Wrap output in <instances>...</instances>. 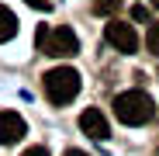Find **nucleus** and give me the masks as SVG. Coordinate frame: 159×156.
I'll return each mask as SVG.
<instances>
[{"label":"nucleus","mask_w":159,"mask_h":156,"mask_svg":"<svg viewBox=\"0 0 159 156\" xmlns=\"http://www.w3.org/2000/svg\"><path fill=\"white\" fill-rule=\"evenodd\" d=\"M145 45H149V52L159 59V24H152L149 28V35H145Z\"/></svg>","instance_id":"8"},{"label":"nucleus","mask_w":159,"mask_h":156,"mask_svg":"<svg viewBox=\"0 0 159 156\" xmlns=\"http://www.w3.org/2000/svg\"><path fill=\"white\" fill-rule=\"evenodd\" d=\"M42 52H45V56H52V59H69V56H76V52H80V38H76L73 28L59 24V28L48 31V42H45Z\"/></svg>","instance_id":"3"},{"label":"nucleus","mask_w":159,"mask_h":156,"mask_svg":"<svg viewBox=\"0 0 159 156\" xmlns=\"http://www.w3.org/2000/svg\"><path fill=\"white\" fill-rule=\"evenodd\" d=\"M114 115L121 125H145L156 115V104L145 90H125L114 97Z\"/></svg>","instance_id":"1"},{"label":"nucleus","mask_w":159,"mask_h":156,"mask_svg":"<svg viewBox=\"0 0 159 156\" xmlns=\"http://www.w3.org/2000/svg\"><path fill=\"white\" fill-rule=\"evenodd\" d=\"M149 4H152V7H159V0H149Z\"/></svg>","instance_id":"15"},{"label":"nucleus","mask_w":159,"mask_h":156,"mask_svg":"<svg viewBox=\"0 0 159 156\" xmlns=\"http://www.w3.org/2000/svg\"><path fill=\"white\" fill-rule=\"evenodd\" d=\"M104 38H107V45H114L118 52H125V56H131V52H139V35L131 24L111 17L107 24H104Z\"/></svg>","instance_id":"4"},{"label":"nucleus","mask_w":159,"mask_h":156,"mask_svg":"<svg viewBox=\"0 0 159 156\" xmlns=\"http://www.w3.org/2000/svg\"><path fill=\"white\" fill-rule=\"evenodd\" d=\"M24 132H28V128H24V118L17 111H0V142H4V146L21 142Z\"/></svg>","instance_id":"5"},{"label":"nucleus","mask_w":159,"mask_h":156,"mask_svg":"<svg viewBox=\"0 0 159 156\" xmlns=\"http://www.w3.org/2000/svg\"><path fill=\"white\" fill-rule=\"evenodd\" d=\"M28 7H35V11H52V0H24Z\"/></svg>","instance_id":"12"},{"label":"nucleus","mask_w":159,"mask_h":156,"mask_svg":"<svg viewBox=\"0 0 159 156\" xmlns=\"http://www.w3.org/2000/svg\"><path fill=\"white\" fill-rule=\"evenodd\" d=\"M80 128H83L90 139H97V142L111 139V125H107V118H104L97 108H87L83 115H80Z\"/></svg>","instance_id":"6"},{"label":"nucleus","mask_w":159,"mask_h":156,"mask_svg":"<svg viewBox=\"0 0 159 156\" xmlns=\"http://www.w3.org/2000/svg\"><path fill=\"white\" fill-rule=\"evenodd\" d=\"M66 156H90V153H83V149H66Z\"/></svg>","instance_id":"14"},{"label":"nucleus","mask_w":159,"mask_h":156,"mask_svg":"<svg viewBox=\"0 0 159 156\" xmlns=\"http://www.w3.org/2000/svg\"><path fill=\"white\" fill-rule=\"evenodd\" d=\"M14 35H17V17H14V11L0 4V42H11Z\"/></svg>","instance_id":"7"},{"label":"nucleus","mask_w":159,"mask_h":156,"mask_svg":"<svg viewBox=\"0 0 159 156\" xmlns=\"http://www.w3.org/2000/svg\"><path fill=\"white\" fill-rule=\"evenodd\" d=\"M131 17H135V21H149V7L145 4H135V7H131Z\"/></svg>","instance_id":"11"},{"label":"nucleus","mask_w":159,"mask_h":156,"mask_svg":"<svg viewBox=\"0 0 159 156\" xmlns=\"http://www.w3.org/2000/svg\"><path fill=\"white\" fill-rule=\"evenodd\" d=\"M48 31H52L48 24H38V28H35V45H38V49H45V42H48Z\"/></svg>","instance_id":"9"},{"label":"nucleus","mask_w":159,"mask_h":156,"mask_svg":"<svg viewBox=\"0 0 159 156\" xmlns=\"http://www.w3.org/2000/svg\"><path fill=\"white\" fill-rule=\"evenodd\" d=\"M21 156H48V149L45 146H31V149H24Z\"/></svg>","instance_id":"13"},{"label":"nucleus","mask_w":159,"mask_h":156,"mask_svg":"<svg viewBox=\"0 0 159 156\" xmlns=\"http://www.w3.org/2000/svg\"><path fill=\"white\" fill-rule=\"evenodd\" d=\"M93 11H97V14H111V11H118V0H97Z\"/></svg>","instance_id":"10"},{"label":"nucleus","mask_w":159,"mask_h":156,"mask_svg":"<svg viewBox=\"0 0 159 156\" xmlns=\"http://www.w3.org/2000/svg\"><path fill=\"white\" fill-rule=\"evenodd\" d=\"M80 94V73L73 66H56L45 73V97L52 104H69Z\"/></svg>","instance_id":"2"}]
</instances>
